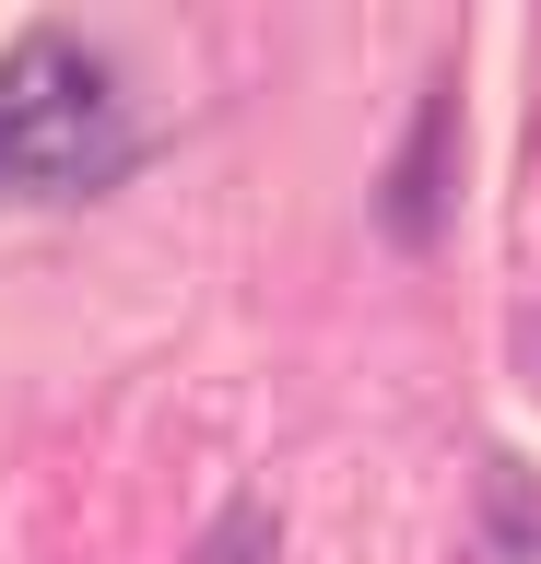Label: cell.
<instances>
[{
  "label": "cell",
  "mask_w": 541,
  "mask_h": 564,
  "mask_svg": "<svg viewBox=\"0 0 541 564\" xmlns=\"http://www.w3.org/2000/svg\"><path fill=\"white\" fill-rule=\"evenodd\" d=\"M142 165V118L107 47L36 24L0 47V188L12 200H107Z\"/></svg>",
  "instance_id": "cell-1"
},
{
  "label": "cell",
  "mask_w": 541,
  "mask_h": 564,
  "mask_svg": "<svg viewBox=\"0 0 541 564\" xmlns=\"http://www.w3.org/2000/svg\"><path fill=\"white\" fill-rule=\"evenodd\" d=\"M447 165H459V83H435V95H424V118H412V141H400V165H389L377 224H389L400 247H435V236H447Z\"/></svg>",
  "instance_id": "cell-2"
},
{
  "label": "cell",
  "mask_w": 541,
  "mask_h": 564,
  "mask_svg": "<svg viewBox=\"0 0 541 564\" xmlns=\"http://www.w3.org/2000/svg\"><path fill=\"white\" fill-rule=\"evenodd\" d=\"M470 564H541V470H530V458H495V470H483Z\"/></svg>",
  "instance_id": "cell-3"
},
{
  "label": "cell",
  "mask_w": 541,
  "mask_h": 564,
  "mask_svg": "<svg viewBox=\"0 0 541 564\" xmlns=\"http://www.w3.org/2000/svg\"><path fill=\"white\" fill-rule=\"evenodd\" d=\"M259 553H271V518H259V506H236V518L213 529V553H201V564H259Z\"/></svg>",
  "instance_id": "cell-4"
}]
</instances>
